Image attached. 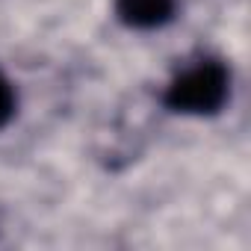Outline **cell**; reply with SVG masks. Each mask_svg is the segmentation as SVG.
I'll return each mask as SVG.
<instances>
[{
  "label": "cell",
  "instance_id": "6da1fadb",
  "mask_svg": "<svg viewBox=\"0 0 251 251\" xmlns=\"http://www.w3.org/2000/svg\"><path fill=\"white\" fill-rule=\"evenodd\" d=\"M230 86H233V74L225 59L198 56L172 74V80L160 95V103L177 115L210 118L227 106Z\"/></svg>",
  "mask_w": 251,
  "mask_h": 251
},
{
  "label": "cell",
  "instance_id": "7a4b0ae2",
  "mask_svg": "<svg viewBox=\"0 0 251 251\" xmlns=\"http://www.w3.org/2000/svg\"><path fill=\"white\" fill-rule=\"evenodd\" d=\"M112 12L130 30H160L177 18V0H115Z\"/></svg>",
  "mask_w": 251,
  "mask_h": 251
},
{
  "label": "cell",
  "instance_id": "3957f363",
  "mask_svg": "<svg viewBox=\"0 0 251 251\" xmlns=\"http://www.w3.org/2000/svg\"><path fill=\"white\" fill-rule=\"evenodd\" d=\"M15 112H18V92L12 86V80L0 71V130L15 118Z\"/></svg>",
  "mask_w": 251,
  "mask_h": 251
}]
</instances>
